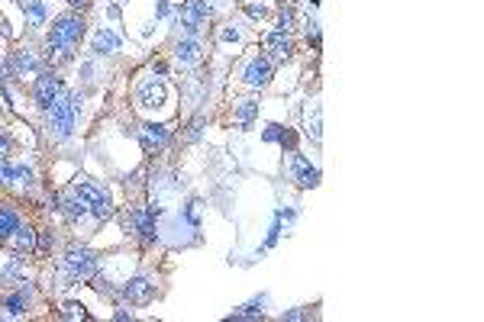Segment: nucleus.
Wrapping results in <instances>:
<instances>
[{"mask_svg":"<svg viewBox=\"0 0 484 322\" xmlns=\"http://www.w3.org/2000/svg\"><path fill=\"white\" fill-rule=\"evenodd\" d=\"M65 267L75 277H91L94 274V251H87V249H68Z\"/></svg>","mask_w":484,"mask_h":322,"instance_id":"obj_8","label":"nucleus"},{"mask_svg":"<svg viewBox=\"0 0 484 322\" xmlns=\"http://www.w3.org/2000/svg\"><path fill=\"white\" fill-rule=\"evenodd\" d=\"M58 97H62V81H58L52 71H42L36 78V84H33V100H36V107L49 110Z\"/></svg>","mask_w":484,"mask_h":322,"instance_id":"obj_5","label":"nucleus"},{"mask_svg":"<svg viewBox=\"0 0 484 322\" xmlns=\"http://www.w3.org/2000/svg\"><path fill=\"white\" fill-rule=\"evenodd\" d=\"M71 190L81 197L84 203H87V210L94 213V220H107L113 213V203H110V193L103 190V187L91 184V181H75L71 184Z\"/></svg>","mask_w":484,"mask_h":322,"instance_id":"obj_3","label":"nucleus"},{"mask_svg":"<svg viewBox=\"0 0 484 322\" xmlns=\"http://www.w3.org/2000/svg\"><path fill=\"white\" fill-rule=\"evenodd\" d=\"M10 148H13L10 136H3V132H0V158H7V155H10Z\"/></svg>","mask_w":484,"mask_h":322,"instance_id":"obj_24","label":"nucleus"},{"mask_svg":"<svg viewBox=\"0 0 484 322\" xmlns=\"http://www.w3.org/2000/svg\"><path fill=\"white\" fill-rule=\"evenodd\" d=\"M78 97L75 93H62L52 107L46 110V129L52 138H68L75 129V113H78Z\"/></svg>","mask_w":484,"mask_h":322,"instance_id":"obj_1","label":"nucleus"},{"mask_svg":"<svg viewBox=\"0 0 484 322\" xmlns=\"http://www.w3.org/2000/svg\"><path fill=\"white\" fill-rule=\"evenodd\" d=\"M58 203H62V213H65L68 220H81L84 213H87V203H84L75 190H65L58 197Z\"/></svg>","mask_w":484,"mask_h":322,"instance_id":"obj_13","label":"nucleus"},{"mask_svg":"<svg viewBox=\"0 0 484 322\" xmlns=\"http://www.w3.org/2000/svg\"><path fill=\"white\" fill-rule=\"evenodd\" d=\"M261 306H265V296H259V300L245 303L239 313H233V319H245V316H261Z\"/></svg>","mask_w":484,"mask_h":322,"instance_id":"obj_20","label":"nucleus"},{"mask_svg":"<svg viewBox=\"0 0 484 322\" xmlns=\"http://www.w3.org/2000/svg\"><path fill=\"white\" fill-rule=\"evenodd\" d=\"M7 310L13 316H19V313H26V290L23 294H13V296H7Z\"/></svg>","mask_w":484,"mask_h":322,"instance_id":"obj_21","label":"nucleus"},{"mask_svg":"<svg viewBox=\"0 0 484 322\" xmlns=\"http://www.w3.org/2000/svg\"><path fill=\"white\" fill-rule=\"evenodd\" d=\"M13 68H17V74L23 78L26 71H36V58H33L26 48H23V52H17V55H13Z\"/></svg>","mask_w":484,"mask_h":322,"instance_id":"obj_19","label":"nucleus"},{"mask_svg":"<svg viewBox=\"0 0 484 322\" xmlns=\"http://www.w3.org/2000/svg\"><path fill=\"white\" fill-rule=\"evenodd\" d=\"M62 316H68V319H75V316H78V319H84L81 306H65V313H62Z\"/></svg>","mask_w":484,"mask_h":322,"instance_id":"obj_25","label":"nucleus"},{"mask_svg":"<svg viewBox=\"0 0 484 322\" xmlns=\"http://www.w3.org/2000/svg\"><path fill=\"white\" fill-rule=\"evenodd\" d=\"M271 71H275L271 58L261 55V52H255V55H249L239 64V81L249 84V87H265V84L271 81Z\"/></svg>","mask_w":484,"mask_h":322,"instance_id":"obj_4","label":"nucleus"},{"mask_svg":"<svg viewBox=\"0 0 484 322\" xmlns=\"http://www.w3.org/2000/svg\"><path fill=\"white\" fill-rule=\"evenodd\" d=\"M259 113V103H252V100H242L239 107H236V123H239L242 129H249V123H252V116Z\"/></svg>","mask_w":484,"mask_h":322,"instance_id":"obj_17","label":"nucleus"},{"mask_svg":"<svg viewBox=\"0 0 484 322\" xmlns=\"http://www.w3.org/2000/svg\"><path fill=\"white\" fill-rule=\"evenodd\" d=\"M265 48H268L271 62H288L291 52H294V42H291V36L284 33V29H275V33L265 36Z\"/></svg>","mask_w":484,"mask_h":322,"instance_id":"obj_6","label":"nucleus"},{"mask_svg":"<svg viewBox=\"0 0 484 322\" xmlns=\"http://www.w3.org/2000/svg\"><path fill=\"white\" fill-rule=\"evenodd\" d=\"M207 19H210V3H204V0H187L184 10H181V23L187 26V33H197Z\"/></svg>","mask_w":484,"mask_h":322,"instance_id":"obj_7","label":"nucleus"},{"mask_svg":"<svg viewBox=\"0 0 484 322\" xmlns=\"http://www.w3.org/2000/svg\"><path fill=\"white\" fill-rule=\"evenodd\" d=\"M49 249H52V239H49V232H42V242H39V251H42V255H46Z\"/></svg>","mask_w":484,"mask_h":322,"instance_id":"obj_26","label":"nucleus"},{"mask_svg":"<svg viewBox=\"0 0 484 322\" xmlns=\"http://www.w3.org/2000/svg\"><path fill=\"white\" fill-rule=\"evenodd\" d=\"M136 103H139L142 110L162 107V103H165V84L162 81H146L139 91H136Z\"/></svg>","mask_w":484,"mask_h":322,"instance_id":"obj_9","label":"nucleus"},{"mask_svg":"<svg viewBox=\"0 0 484 322\" xmlns=\"http://www.w3.org/2000/svg\"><path fill=\"white\" fill-rule=\"evenodd\" d=\"M19 226V216L10 206H0V239H10L13 235V229Z\"/></svg>","mask_w":484,"mask_h":322,"instance_id":"obj_16","label":"nucleus"},{"mask_svg":"<svg viewBox=\"0 0 484 322\" xmlns=\"http://www.w3.org/2000/svg\"><path fill=\"white\" fill-rule=\"evenodd\" d=\"M168 142V129L165 126H142V145L146 152H155Z\"/></svg>","mask_w":484,"mask_h":322,"instance_id":"obj_15","label":"nucleus"},{"mask_svg":"<svg viewBox=\"0 0 484 322\" xmlns=\"http://www.w3.org/2000/svg\"><path fill=\"white\" fill-rule=\"evenodd\" d=\"M7 242H10V249H17V251H33V249H36V232L29 229V226H23V222H19Z\"/></svg>","mask_w":484,"mask_h":322,"instance_id":"obj_14","label":"nucleus"},{"mask_svg":"<svg viewBox=\"0 0 484 322\" xmlns=\"http://www.w3.org/2000/svg\"><path fill=\"white\" fill-rule=\"evenodd\" d=\"M200 52H204V46H200L197 36H187V39H178L175 42V58L181 64H197L200 62Z\"/></svg>","mask_w":484,"mask_h":322,"instance_id":"obj_10","label":"nucleus"},{"mask_svg":"<svg viewBox=\"0 0 484 322\" xmlns=\"http://www.w3.org/2000/svg\"><path fill=\"white\" fill-rule=\"evenodd\" d=\"M84 36V19L78 13H65L62 19H55V26L49 33V48L52 52H65Z\"/></svg>","mask_w":484,"mask_h":322,"instance_id":"obj_2","label":"nucleus"},{"mask_svg":"<svg viewBox=\"0 0 484 322\" xmlns=\"http://www.w3.org/2000/svg\"><path fill=\"white\" fill-rule=\"evenodd\" d=\"M23 10H26V17H29V23H33V26H39V23H42V17H46V13H42V3H36V0H33V3H23Z\"/></svg>","mask_w":484,"mask_h":322,"instance_id":"obj_22","label":"nucleus"},{"mask_svg":"<svg viewBox=\"0 0 484 322\" xmlns=\"http://www.w3.org/2000/svg\"><path fill=\"white\" fill-rule=\"evenodd\" d=\"M278 26L284 29V33H288V29H294V10H291V7H284V10H281V17H278Z\"/></svg>","mask_w":484,"mask_h":322,"instance_id":"obj_23","label":"nucleus"},{"mask_svg":"<svg viewBox=\"0 0 484 322\" xmlns=\"http://www.w3.org/2000/svg\"><path fill=\"white\" fill-rule=\"evenodd\" d=\"M152 294H155V284H149V280H132V284L123 287V296L130 303H149Z\"/></svg>","mask_w":484,"mask_h":322,"instance_id":"obj_12","label":"nucleus"},{"mask_svg":"<svg viewBox=\"0 0 484 322\" xmlns=\"http://www.w3.org/2000/svg\"><path fill=\"white\" fill-rule=\"evenodd\" d=\"M116 46H120V36H116V33H107V29H101V33L94 36V52H103V48L110 52V48H116Z\"/></svg>","mask_w":484,"mask_h":322,"instance_id":"obj_18","label":"nucleus"},{"mask_svg":"<svg viewBox=\"0 0 484 322\" xmlns=\"http://www.w3.org/2000/svg\"><path fill=\"white\" fill-rule=\"evenodd\" d=\"M291 168H294V181H297L300 187H317L320 184V171L310 165V161H304L300 155H294Z\"/></svg>","mask_w":484,"mask_h":322,"instance_id":"obj_11","label":"nucleus"}]
</instances>
